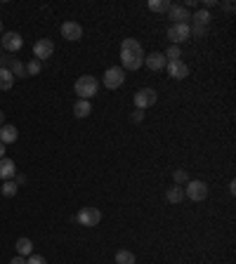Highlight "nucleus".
Returning a JSON list of instances; mask_svg holds the SVG:
<instances>
[{
  "mask_svg": "<svg viewBox=\"0 0 236 264\" xmlns=\"http://www.w3.org/2000/svg\"><path fill=\"white\" fill-rule=\"evenodd\" d=\"M120 62H123V71H137V69H142L144 66V50L142 45L137 43L135 38H125L123 43H120Z\"/></svg>",
  "mask_w": 236,
  "mask_h": 264,
  "instance_id": "f257e3e1",
  "label": "nucleus"
},
{
  "mask_svg": "<svg viewBox=\"0 0 236 264\" xmlns=\"http://www.w3.org/2000/svg\"><path fill=\"white\" fill-rule=\"evenodd\" d=\"M73 90H76V94H78L81 99L90 101L92 97L97 94V90H100V83H97V78H92V76H81V78L76 81V85H73Z\"/></svg>",
  "mask_w": 236,
  "mask_h": 264,
  "instance_id": "f03ea898",
  "label": "nucleus"
},
{
  "mask_svg": "<svg viewBox=\"0 0 236 264\" xmlns=\"http://www.w3.org/2000/svg\"><path fill=\"white\" fill-rule=\"evenodd\" d=\"M184 196L194 203H199V200H206L208 198V184L201 182V179H189L187 182V189H184Z\"/></svg>",
  "mask_w": 236,
  "mask_h": 264,
  "instance_id": "7ed1b4c3",
  "label": "nucleus"
},
{
  "mask_svg": "<svg viewBox=\"0 0 236 264\" xmlns=\"http://www.w3.org/2000/svg\"><path fill=\"white\" fill-rule=\"evenodd\" d=\"M125 81V71L120 69V66H109L107 71H104V85L109 88V90H116L120 88Z\"/></svg>",
  "mask_w": 236,
  "mask_h": 264,
  "instance_id": "20e7f679",
  "label": "nucleus"
},
{
  "mask_svg": "<svg viewBox=\"0 0 236 264\" xmlns=\"http://www.w3.org/2000/svg\"><path fill=\"white\" fill-rule=\"evenodd\" d=\"M76 219H78L81 227H97L102 222V212L97 208H83L81 212L76 215Z\"/></svg>",
  "mask_w": 236,
  "mask_h": 264,
  "instance_id": "39448f33",
  "label": "nucleus"
},
{
  "mask_svg": "<svg viewBox=\"0 0 236 264\" xmlns=\"http://www.w3.org/2000/svg\"><path fill=\"white\" fill-rule=\"evenodd\" d=\"M21 45H24V38L19 36L17 31H9V33H2V38H0V47L2 50H7V52H17V50H21Z\"/></svg>",
  "mask_w": 236,
  "mask_h": 264,
  "instance_id": "423d86ee",
  "label": "nucleus"
},
{
  "mask_svg": "<svg viewBox=\"0 0 236 264\" xmlns=\"http://www.w3.org/2000/svg\"><path fill=\"white\" fill-rule=\"evenodd\" d=\"M189 36H191L189 24H173V26L168 28V38L173 40V45H180L184 40H189Z\"/></svg>",
  "mask_w": 236,
  "mask_h": 264,
  "instance_id": "0eeeda50",
  "label": "nucleus"
},
{
  "mask_svg": "<svg viewBox=\"0 0 236 264\" xmlns=\"http://www.w3.org/2000/svg\"><path fill=\"white\" fill-rule=\"evenodd\" d=\"M52 52H55V43H52L50 38H40L36 45H33V55H36L38 62H45V59H50V57H52Z\"/></svg>",
  "mask_w": 236,
  "mask_h": 264,
  "instance_id": "6e6552de",
  "label": "nucleus"
},
{
  "mask_svg": "<svg viewBox=\"0 0 236 264\" xmlns=\"http://www.w3.org/2000/svg\"><path fill=\"white\" fill-rule=\"evenodd\" d=\"M156 104V90H151V88H142V90L135 94V106L139 111L149 109V106H154Z\"/></svg>",
  "mask_w": 236,
  "mask_h": 264,
  "instance_id": "1a4fd4ad",
  "label": "nucleus"
},
{
  "mask_svg": "<svg viewBox=\"0 0 236 264\" xmlns=\"http://www.w3.org/2000/svg\"><path fill=\"white\" fill-rule=\"evenodd\" d=\"M168 17L173 19L175 24H189L191 12L184 7V5H173V7L168 9Z\"/></svg>",
  "mask_w": 236,
  "mask_h": 264,
  "instance_id": "9d476101",
  "label": "nucleus"
},
{
  "mask_svg": "<svg viewBox=\"0 0 236 264\" xmlns=\"http://www.w3.org/2000/svg\"><path fill=\"white\" fill-rule=\"evenodd\" d=\"M62 36L66 40H81L83 38V26L76 21H64L62 24Z\"/></svg>",
  "mask_w": 236,
  "mask_h": 264,
  "instance_id": "9b49d317",
  "label": "nucleus"
},
{
  "mask_svg": "<svg viewBox=\"0 0 236 264\" xmlns=\"http://www.w3.org/2000/svg\"><path fill=\"white\" fill-rule=\"evenodd\" d=\"M168 76L175 78V81H184L187 76H189V66L184 64V62H173V64H168Z\"/></svg>",
  "mask_w": 236,
  "mask_h": 264,
  "instance_id": "f8f14e48",
  "label": "nucleus"
},
{
  "mask_svg": "<svg viewBox=\"0 0 236 264\" xmlns=\"http://www.w3.org/2000/svg\"><path fill=\"white\" fill-rule=\"evenodd\" d=\"M14 175H17V165L12 158H0V179H14Z\"/></svg>",
  "mask_w": 236,
  "mask_h": 264,
  "instance_id": "ddd939ff",
  "label": "nucleus"
},
{
  "mask_svg": "<svg viewBox=\"0 0 236 264\" xmlns=\"http://www.w3.org/2000/svg\"><path fill=\"white\" fill-rule=\"evenodd\" d=\"M144 64H146V69H151V71H161V69H165L163 52H151V55H146Z\"/></svg>",
  "mask_w": 236,
  "mask_h": 264,
  "instance_id": "4468645a",
  "label": "nucleus"
},
{
  "mask_svg": "<svg viewBox=\"0 0 236 264\" xmlns=\"http://www.w3.org/2000/svg\"><path fill=\"white\" fill-rule=\"evenodd\" d=\"M90 113H92V104L88 99H78L73 104V116L76 118H88Z\"/></svg>",
  "mask_w": 236,
  "mask_h": 264,
  "instance_id": "2eb2a0df",
  "label": "nucleus"
},
{
  "mask_svg": "<svg viewBox=\"0 0 236 264\" xmlns=\"http://www.w3.org/2000/svg\"><path fill=\"white\" fill-rule=\"evenodd\" d=\"M17 128L14 125H0V142L2 144H12V142H17Z\"/></svg>",
  "mask_w": 236,
  "mask_h": 264,
  "instance_id": "dca6fc26",
  "label": "nucleus"
},
{
  "mask_svg": "<svg viewBox=\"0 0 236 264\" xmlns=\"http://www.w3.org/2000/svg\"><path fill=\"white\" fill-rule=\"evenodd\" d=\"M14 246H17V253L21 257L33 255V243H31L28 238H17V243H14Z\"/></svg>",
  "mask_w": 236,
  "mask_h": 264,
  "instance_id": "f3484780",
  "label": "nucleus"
},
{
  "mask_svg": "<svg viewBox=\"0 0 236 264\" xmlns=\"http://www.w3.org/2000/svg\"><path fill=\"white\" fill-rule=\"evenodd\" d=\"M191 19H194V24H196V26H206V28H208V24H210V19H213V17H210L208 9L201 7L196 14H191Z\"/></svg>",
  "mask_w": 236,
  "mask_h": 264,
  "instance_id": "a211bd4d",
  "label": "nucleus"
},
{
  "mask_svg": "<svg viewBox=\"0 0 236 264\" xmlns=\"http://www.w3.org/2000/svg\"><path fill=\"white\" fill-rule=\"evenodd\" d=\"M165 198L170 200V203H182V200H184V189L175 184V186H170V189L165 191Z\"/></svg>",
  "mask_w": 236,
  "mask_h": 264,
  "instance_id": "6ab92c4d",
  "label": "nucleus"
},
{
  "mask_svg": "<svg viewBox=\"0 0 236 264\" xmlns=\"http://www.w3.org/2000/svg\"><path fill=\"white\" fill-rule=\"evenodd\" d=\"M14 85V76L9 73V69H0V90L7 92Z\"/></svg>",
  "mask_w": 236,
  "mask_h": 264,
  "instance_id": "aec40b11",
  "label": "nucleus"
},
{
  "mask_svg": "<svg viewBox=\"0 0 236 264\" xmlns=\"http://www.w3.org/2000/svg\"><path fill=\"white\" fill-rule=\"evenodd\" d=\"M170 7H173L170 0H151V2H149V9H151V12H168Z\"/></svg>",
  "mask_w": 236,
  "mask_h": 264,
  "instance_id": "412c9836",
  "label": "nucleus"
},
{
  "mask_svg": "<svg viewBox=\"0 0 236 264\" xmlns=\"http://www.w3.org/2000/svg\"><path fill=\"white\" fill-rule=\"evenodd\" d=\"M9 73H12L14 78H26V69H24V64H21L19 59H12V64H9Z\"/></svg>",
  "mask_w": 236,
  "mask_h": 264,
  "instance_id": "4be33fe9",
  "label": "nucleus"
},
{
  "mask_svg": "<svg viewBox=\"0 0 236 264\" xmlns=\"http://www.w3.org/2000/svg\"><path fill=\"white\" fill-rule=\"evenodd\" d=\"M17 182H12V179H7V182L2 184V186H0V193H2V196H5V198H12V196H17Z\"/></svg>",
  "mask_w": 236,
  "mask_h": 264,
  "instance_id": "5701e85b",
  "label": "nucleus"
},
{
  "mask_svg": "<svg viewBox=\"0 0 236 264\" xmlns=\"http://www.w3.org/2000/svg\"><path fill=\"white\" fill-rule=\"evenodd\" d=\"M165 62L168 64H173V62H180V57H182V50H180V45H170L168 47V52H165Z\"/></svg>",
  "mask_w": 236,
  "mask_h": 264,
  "instance_id": "b1692460",
  "label": "nucleus"
},
{
  "mask_svg": "<svg viewBox=\"0 0 236 264\" xmlns=\"http://www.w3.org/2000/svg\"><path fill=\"white\" fill-rule=\"evenodd\" d=\"M116 264H135V255L130 250H118L116 253Z\"/></svg>",
  "mask_w": 236,
  "mask_h": 264,
  "instance_id": "393cba45",
  "label": "nucleus"
},
{
  "mask_svg": "<svg viewBox=\"0 0 236 264\" xmlns=\"http://www.w3.org/2000/svg\"><path fill=\"white\" fill-rule=\"evenodd\" d=\"M24 69H26V76H38L40 69H43V64H40L38 59H31L28 64H24Z\"/></svg>",
  "mask_w": 236,
  "mask_h": 264,
  "instance_id": "a878e982",
  "label": "nucleus"
},
{
  "mask_svg": "<svg viewBox=\"0 0 236 264\" xmlns=\"http://www.w3.org/2000/svg\"><path fill=\"white\" fill-rule=\"evenodd\" d=\"M175 182H177V186H182V184H187L189 182V173L187 170H175Z\"/></svg>",
  "mask_w": 236,
  "mask_h": 264,
  "instance_id": "bb28decb",
  "label": "nucleus"
},
{
  "mask_svg": "<svg viewBox=\"0 0 236 264\" xmlns=\"http://www.w3.org/2000/svg\"><path fill=\"white\" fill-rule=\"evenodd\" d=\"M206 33H208V28L206 26H196V24L191 26V36L194 38H206Z\"/></svg>",
  "mask_w": 236,
  "mask_h": 264,
  "instance_id": "cd10ccee",
  "label": "nucleus"
},
{
  "mask_svg": "<svg viewBox=\"0 0 236 264\" xmlns=\"http://www.w3.org/2000/svg\"><path fill=\"white\" fill-rule=\"evenodd\" d=\"M26 264H47V260L43 255H28Z\"/></svg>",
  "mask_w": 236,
  "mask_h": 264,
  "instance_id": "c85d7f7f",
  "label": "nucleus"
},
{
  "mask_svg": "<svg viewBox=\"0 0 236 264\" xmlns=\"http://www.w3.org/2000/svg\"><path fill=\"white\" fill-rule=\"evenodd\" d=\"M130 118L135 120V123H139V120L144 118V111H139V109H135V111H132V116H130Z\"/></svg>",
  "mask_w": 236,
  "mask_h": 264,
  "instance_id": "c756f323",
  "label": "nucleus"
},
{
  "mask_svg": "<svg viewBox=\"0 0 236 264\" xmlns=\"http://www.w3.org/2000/svg\"><path fill=\"white\" fill-rule=\"evenodd\" d=\"M9 264H26V257H21V255L12 257V262H9Z\"/></svg>",
  "mask_w": 236,
  "mask_h": 264,
  "instance_id": "7c9ffc66",
  "label": "nucleus"
},
{
  "mask_svg": "<svg viewBox=\"0 0 236 264\" xmlns=\"http://www.w3.org/2000/svg\"><path fill=\"white\" fill-rule=\"evenodd\" d=\"M215 5V0H203V9H208V7H213Z\"/></svg>",
  "mask_w": 236,
  "mask_h": 264,
  "instance_id": "2f4dec72",
  "label": "nucleus"
},
{
  "mask_svg": "<svg viewBox=\"0 0 236 264\" xmlns=\"http://www.w3.org/2000/svg\"><path fill=\"white\" fill-rule=\"evenodd\" d=\"M24 182H26V177H24V175H17V186L19 184H24Z\"/></svg>",
  "mask_w": 236,
  "mask_h": 264,
  "instance_id": "473e14b6",
  "label": "nucleus"
},
{
  "mask_svg": "<svg viewBox=\"0 0 236 264\" xmlns=\"http://www.w3.org/2000/svg\"><path fill=\"white\" fill-rule=\"evenodd\" d=\"M229 191H232V193H236V182H234V179L229 182Z\"/></svg>",
  "mask_w": 236,
  "mask_h": 264,
  "instance_id": "72a5a7b5",
  "label": "nucleus"
},
{
  "mask_svg": "<svg viewBox=\"0 0 236 264\" xmlns=\"http://www.w3.org/2000/svg\"><path fill=\"white\" fill-rule=\"evenodd\" d=\"M0 158H5V144L0 142Z\"/></svg>",
  "mask_w": 236,
  "mask_h": 264,
  "instance_id": "f704fd0d",
  "label": "nucleus"
},
{
  "mask_svg": "<svg viewBox=\"0 0 236 264\" xmlns=\"http://www.w3.org/2000/svg\"><path fill=\"white\" fill-rule=\"evenodd\" d=\"M0 125H5V113L0 111Z\"/></svg>",
  "mask_w": 236,
  "mask_h": 264,
  "instance_id": "c9c22d12",
  "label": "nucleus"
},
{
  "mask_svg": "<svg viewBox=\"0 0 236 264\" xmlns=\"http://www.w3.org/2000/svg\"><path fill=\"white\" fill-rule=\"evenodd\" d=\"M0 36H2V19H0Z\"/></svg>",
  "mask_w": 236,
  "mask_h": 264,
  "instance_id": "e433bc0d",
  "label": "nucleus"
},
{
  "mask_svg": "<svg viewBox=\"0 0 236 264\" xmlns=\"http://www.w3.org/2000/svg\"><path fill=\"white\" fill-rule=\"evenodd\" d=\"M0 50H2V47H0Z\"/></svg>",
  "mask_w": 236,
  "mask_h": 264,
  "instance_id": "4c0bfd02",
  "label": "nucleus"
}]
</instances>
